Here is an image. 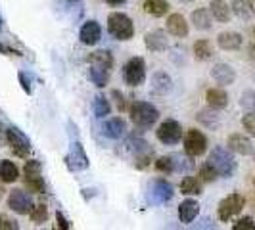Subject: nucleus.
I'll list each match as a JSON object with an SVG mask.
<instances>
[{"label": "nucleus", "mask_w": 255, "mask_h": 230, "mask_svg": "<svg viewBox=\"0 0 255 230\" xmlns=\"http://www.w3.org/2000/svg\"><path fill=\"white\" fill-rule=\"evenodd\" d=\"M29 217H31V221H33L35 225H42V223L46 221V217H48V209H46V205L44 204L33 205V209L29 211Z\"/></svg>", "instance_id": "obj_35"}, {"label": "nucleus", "mask_w": 255, "mask_h": 230, "mask_svg": "<svg viewBox=\"0 0 255 230\" xmlns=\"http://www.w3.org/2000/svg\"><path fill=\"white\" fill-rule=\"evenodd\" d=\"M244 44V37L238 31H223L217 35V46L225 52L240 50Z\"/></svg>", "instance_id": "obj_16"}, {"label": "nucleus", "mask_w": 255, "mask_h": 230, "mask_svg": "<svg viewBox=\"0 0 255 230\" xmlns=\"http://www.w3.org/2000/svg\"><path fill=\"white\" fill-rule=\"evenodd\" d=\"M79 38H81V42L87 44V46L98 44L100 38H102V27H100V23L94 21V19L87 21L85 25L81 27V31H79Z\"/></svg>", "instance_id": "obj_15"}, {"label": "nucleus", "mask_w": 255, "mask_h": 230, "mask_svg": "<svg viewBox=\"0 0 255 230\" xmlns=\"http://www.w3.org/2000/svg\"><path fill=\"white\" fill-rule=\"evenodd\" d=\"M240 108L246 112H255V90L246 89L240 96Z\"/></svg>", "instance_id": "obj_36"}, {"label": "nucleus", "mask_w": 255, "mask_h": 230, "mask_svg": "<svg viewBox=\"0 0 255 230\" xmlns=\"http://www.w3.org/2000/svg\"><path fill=\"white\" fill-rule=\"evenodd\" d=\"M17 79H19V83H21L23 90H25L27 94H31V92H33V89H31V81L27 79L25 73H23V71H19V73H17Z\"/></svg>", "instance_id": "obj_42"}, {"label": "nucleus", "mask_w": 255, "mask_h": 230, "mask_svg": "<svg viewBox=\"0 0 255 230\" xmlns=\"http://www.w3.org/2000/svg\"><path fill=\"white\" fill-rule=\"evenodd\" d=\"M155 136L157 140L165 146H177L180 140H182V127H180L179 121L175 119H165L157 130H155Z\"/></svg>", "instance_id": "obj_8"}, {"label": "nucleus", "mask_w": 255, "mask_h": 230, "mask_svg": "<svg viewBox=\"0 0 255 230\" xmlns=\"http://www.w3.org/2000/svg\"><path fill=\"white\" fill-rule=\"evenodd\" d=\"M196 119L207 128H217L221 125V117L217 115V110L213 108H205V110H200L196 114Z\"/></svg>", "instance_id": "obj_30"}, {"label": "nucleus", "mask_w": 255, "mask_h": 230, "mask_svg": "<svg viewBox=\"0 0 255 230\" xmlns=\"http://www.w3.org/2000/svg\"><path fill=\"white\" fill-rule=\"evenodd\" d=\"M19 179V169L10 159H0V180L4 184H12Z\"/></svg>", "instance_id": "obj_27"}, {"label": "nucleus", "mask_w": 255, "mask_h": 230, "mask_svg": "<svg viewBox=\"0 0 255 230\" xmlns=\"http://www.w3.org/2000/svg\"><path fill=\"white\" fill-rule=\"evenodd\" d=\"M0 54H17V52L12 50L10 46H6V44H2V42H0Z\"/></svg>", "instance_id": "obj_44"}, {"label": "nucleus", "mask_w": 255, "mask_h": 230, "mask_svg": "<svg viewBox=\"0 0 255 230\" xmlns=\"http://www.w3.org/2000/svg\"><path fill=\"white\" fill-rule=\"evenodd\" d=\"M217 179H219V173L213 169V165L209 161L200 167V180H204V182H215Z\"/></svg>", "instance_id": "obj_37"}, {"label": "nucleus", "mask_w": 255, "mask_h": 230, "mask_svg": "<svg viewBox=\"0 0 255 230\" xmlns=\"http://www.w3.org/2000/svg\"><path fill=\"white\" fill-rule=\"evenodd\" d=\"M227 146H229V150H232V152L238 153V155H252V153H254L252 138L242 134V132L230 134L229 140H227Z\"/></svg>", "instance_id": "obj_14"}, {"label": "nucleus", "mask_w": 255, "mask_h": 230, "mask_svg": "<svg viewBox=\"0 0 255 230\" xmlns=\"http://www.w3.org/2000/svg\"><path fill=\"white\" fill-rule=\"evenodd\" d=\"M4 192H6V190H4V188H2V186H0V198H2V196H4Z\"/></svg>", "instance_id": "obj_46"}, {"label": "nucleus", "mask_w": 255, "mask_h": 230, "mask_svg": "<svg viewBox=\"0 0 255 230\" xmlns=\"http://www.w3.org/2000/svg\"><path fill=\"white\" fill-rule=\"evenodd\" d=\"M211 79L221 87H229L236 81V71L229 64H215L211 67Z\"/></svg>", "instance_id": "obj_17"}, {"label": "nucleus", "mask_w": 255, "mask_h": 230, "mask_svg": "<svg viewBox=\"0 0 255 230\" xmlns=\"http://www.w3.org/2000/svg\"><path fill=\"white\" fill-rule=\"evenodd\" d=\"M184 152L188 157H200L207 152V136L198 128H188L184 134Z\"/></svg>", "instance_id": "obj_7"}, {"label": "nucleus", "mask_w": 255, "mask_h": 230, "mask_svg": "<svg viewBox=\"0 0 255 230\" xmlns=\"http://www.w3.org/2000/svg\"><path fill=\"white\" fill-rule=\"evenodd\" d=\"M244 207H246V198H244L242 194H229L227 198H223L219 202V207H217L219 221L229 223L232 217H236V215L242 213Z\"/></svg>", "instance_id": "obj_4"}, {"label": "nucleus", "mask_w": 255, "mask_h": 230, "mask_svg": "<svg viewBox=\"0 0 255 230\" xmlns=\"http://www.w3.org/2000/svg\"><path fill=\"white\" fill-rule=\"evenodd\" d=\"M65 161H67V167H69L71 171H87L90 167L89 155H87L83 144L79 140L71 142V148H69V153H67Z\"/></svg>", "instance_id": "obj_10"}, {"label": "nucleus", "mask_w": 255, "mask_h": 230, "mask_svg": "<svg viewBox=\"0 0 255 230\" xmlns=\"http://www.w3.org/2000/svg\"><path fill=\"white\" fill-rule=\"evenodd\" d=\"M167 31H169L173 37L184 38V37H188L190 27H188V21H186V17H184L182 13H171V15L167 17Z\"/></svg>", "instance_id": "obj_18"}, {"label": "nucleus", "mask_w": 255, "mask_h": 230, "mask_svg": "<svg viewBox=\"0 0 255 230\" xmlns=\"http://www.w3.org/2000/svg\"><path fill=\"white\" fill-rule=\"evenodd\" d=\"M180 2H184V4H188V2H192V0H180Z\"/></svg>", "instance_id": "obj_47"}, {"label": "nucleus", "mask_w": 255, "mask_h": 230, "mask_svg": "<svg viewBox=\"0 0 255 230\" xmlns=\"http://www.w3.org/2000/svg\"><path fill=\"white\" fill-rule=\"evenodd\" d=\"M56 221H58V229H62V230H69L71 229V225H69V221L64 217V213L58 209L56 211Z\"/></svg>", "instance_id": "obj_41"}, {"label": "nucleus", "mask_w": 255, "mask_h": 230, "mask_svg": "<svg viewBox=\"0 0 255 230\" xmlns=\"http://www.w3.org/2000/svg\"><path fill=\"white\" fill-rule=\"evenodd\" d=\"M192 50H194V58L198 62H207V60L213 58V46H211V42L207 38H198L194 42Z\"/></svg>", "instance_id": "obj_28"}, {"label": "nucleus", "mask_w": 255, "mask_h": 230, "mask_svg": "<svg viewBox=\"0 0 255 230\" xmlns=\"http://www.w3.org/2000/svg\"><path fill=\"white\" fill-rule=\"evenodd\" d=\"M144 44L150 52H165L169 48V40H167V35L163 31L155 29V31H150L146 33L144 37Z\"/></svg>", "instance_id": "obj_19"}, {"label": "nucleus", "mask_w": 255, "mask_h": 230, "mask_svg": "<svg viewBox=\"0 0 255 230\" xmlns=\"http://www.w3.org/2000/svg\"><path fill=\"white\" fill-rule=\"evenodd\" d=\"M254 38H255V29H254Z\"/></svg>", "instance_id": "obj_50"}, {"label": "nucleus", "mask_w": 255, "mask_h": 230, "mask_svg": "<svg viewBox=\"0 0 255 230\" xmlns=\"http://www.w3.org/2000/svg\"><path fill=\"white\" fill-rule=\"evenodd\" d=\"M248 58H250L252 62H255V42L248 46Z\"/></svg>", "instance_id": "obj_43"}, {"label": "nucleus", "mask_w": 255, "mask_h": 230, "mask_svg": "<svg viewBox=\"0 0 255 230\" xmlns=\"http://www.w3.org/2000/svg\"><path fill=\"white\" fill-rule=\"evenodd\" d=\"M123 81L128 87H140L146 81V62L140 56L130 58L127 64L123 65Z\"/></svg>", "instance_id": "obj_6"}, {"label": "nucleus", "mask_w": 255, "mask_h": 230, "mask_svg": "<svg viewBox=\"0 0 255 230\" xmlns=\"http://www.w3.org/2000/svg\"><path fill=\"white\" fill-rule=\"evenodd\" d=\"M152 85H150V89H152L153 94H159V96H163L167 92H171L173 89V81H171V77L167 71H155L152 75V81H150Z\"/></svg>", "instance_id": "obj_20"}, {"label": "nucleus", "mask_w": 255, "mask_h": 230, "mask_svg": "<svg viewBox=\"0 0 255 230\" xmlns=\"http://www.w3.org/2000/svg\"><path fill=\"white\" fill-rule=\"evenodd\" d=\"M106 4H110V6H121V4H125L127 0H104Z\"/></svg>", "instance_id": "obj_45"}, {"label": "nucleus", "mask_w": 255, "mask_h": 230, "mask_svg": "<svg viewBox=\"0 0 255 230\" xmlns=\"http://www.w3.org/2000/svg\"><path fill=\"white\" fill-rule=\"evenodd\" d=\"M128 115H130V121L134 123V127L146 130V128H152L157 123L159 110L150 102H134L128 110Z\"/></svg>", "instance_id": "obj_2"}, {"label": "nucleus", "mask_w": 255, "mask_h": 230, "mask_svg": "<svg viewBox=\"0 0 255 230\" xmlns=\"http://www.w3.org/2000/svg\"><path fill=\"white\" fill-rule=\"evenodd\" d=\"M242 127L252 138H255V112H246L242 117Z\"/></svg>", "instance_id": "obj_38"}, {"label": "nucleus", "mask_w": 255, "mask_h": 230, "mask_svg": "<svg viewBox=\"0 0 255 230\" xmlns=\"http://www.w3.org/2000/svg\"><path fill=\"white\" fill-rule=\"evenodd\" d=\"M175 196V188L171 182H167L165 179H155L150 184V202L153 205H163L167 202H171Z\"/></svg>", "instance_id": "obj_9"}, {"label": "nucleus", "mask_w": 255, "mask_h": 230, "mask_svg": "<svg viewBox=\"0 0 255 230\" xmlns=\"http://www.w3.org/2000/svg\"><path fill=\"white\" fill-rule=\"evenodd\" d=\"M0 31H2V17H0Z\"/></svg>", "instance_id": "obj_48"}, {"label": "nucleus", "mask_w": 255, "mask_h": 230, "mask_svg": "<svg viewBox=\"0 0 255 230\" xmlns=\"http://www.w3.org/2000/svg\"><path fill=\"white\" fill-rule=\"evenodd\" d=\"M169 2L167 0H144V12L152 17H163L169 12Z\"/></svg>", "instance_id": "obj_29"}, {"label": "nucleus", "mask_w": 255, "mask_h": 230, "mask_svg": "<svg viewBox=\"0 0 255 230\" xmlns=\"http://www.w3.org/2000/svg\"><path fill=\"white\" fill-rule=\"evenodd\" d=\"M23 182L25 186L31 192L35 194H44L46 192V184H44V179H42V165L37 159H29L23 167Z\"/></svg>", "instance_id": "obj_5"}, {"label": "nucleus", "mask_w": 255, "mask_h": 230, "mask_svg": "<svg viewBox=\"0 0 255 230\" xmlns=\"http://www.w3.org/2000/svg\"><path fill=\"white\" fill-rule=\"evenodd\" d=\"M209 12L213 15V19H217L219 23H229L230 15H232V10H230V6L225 0H211Z\"/></svg>", "instance_id": "obj_24"}, {"label": "nucleus", "mask_w": 255, "mask_h": 230, "mask_svg": "<svg viewBox=\"0 0 255 230\" xmlns=\"http://www.w3.org/2000/svg\"><path fill=\"white\" fill-rule=\"evenodd\" d=\"M180 192L186 194V196H200L204 192L202 180L194 179V177H184L180 182Z\"/></svg>", "instance_id": "obj_32"}, {"label": "nucleus", "mask_w": 255, "mask_h": 230, "mask_svg": "<svg viewBox=\"0 0 255 230\" xmlns=\"http://www.w3.org/2000/svg\"><path fill=\"white\" fill-rule=\"evenodd\" d=\"M89 79L92 85H96L98 89H102V87H106L108 83H110V69H106V67H102V65H92L90 64L89 67Z\"/></svg>", "instance_id": "obj_26"}, {"label": "nucleus", "mask_w": 255, "mask_h": 230, "mask_svg": "<svg viewBox=\"0 0 255 230\" xmlns=\"http://www.w3.org/2000/svg\"><path fill=\"white\" fill-rule=\"evenodd\" d=\"M232 230H255V221L252 217L238 219V221L232 225Z\"/></svg>", "instance_id": "obj_39"}, {"label": "nucleus", "mask_w": 255, "mask_h": 230, "mask_svg": "<svg viewBox=\"0 0 255 230\" xmlns=\"http://www.w3.org/2000/svg\"><path fill=\"white\" fill-rule=\"evenodd\" d=\"M205 102L209 108H213V110H225L227 106H229V94H227V90L223 89H209L205 92Z\"/></svg>", "instance_id": "obj_21"}, {"label": "nucleus", "mask_w": 255, "mask_h": 230, "mask_svg": "<svg viewBox=\"0 0 255 230\" xmlns=\"http://www.w3.org/2000/svg\"><path fill=\"white\" fill-rule=\"evenodd\" d=\"M190 21L198 31H209L213 27V15L207 8H198L190 15Z\"/></svg>", "instance_id": "obj_23"}, {"label": "nucleus", "mask_w": 255, "mask_h": 230, "mask_svg": "<svg viewBox=\"0 0 255 230\" xmlns=\"http://www.w3.org/2000/svg\"><path fill=\"white\" fill-rule=\"evenodd\" d=\"M207 161L213 165V169L217 171L221 179H230L236 173V167H238L236 159H234V152L225 148V146H215L209 153Z\"/></svg>", "instance_id": "obj_1"}, {"label": "nucleus", "mask_w": 255, "mask_h": 230, "mask_svg": "<svg viewBox=\"0 0 255 230\" xmlns=\"http://www.w3.org/2000/svg\"><path fill=\"white\" fill-rule=\"evenodd\" d=\"M8 207L17 215H29V211L33 209V200L25 190L21 188H13L8 194Z\"/></svg>", "instance_id": "obj_12"}, {"label": "nucleus", "mask_w": 255, "mask_h": 230, "mask_svg": "<svg viewBox=\"0 0 255 230\" xmlns=\"http://www.w3.org/2000/svg\"><path fill=\"white\" fill-rule=\"evenodd\" d=\"M198 213H200V204L196 200H192V198L184 200L179 205V219L180 223H184V225H190L192 221L198 217Z\"/></svg>", "instance_id": "obj_22"}, {"label": "nucleus", "mask_w": 255, "mask_h": 230, "mask_svg": "<svg viewBox=\"0 0 255 230\" xmlns=\"http://www.w3.org/2000/svg\"><path fill=\"white\" fill-rule=\"evenodd\" d=\"M230 10H232V13H234L236 17H240L244 21L252 19L255 15V8L250 0H232V2H230Z\"/></svg>", "instance_id": "obj_25"}, {"label": "nucleus", "mask_w": 255, "mask_h": 230, "mask_svg": "<svg viewBox=\"0 0 255 230\" xmlns=\"http://www.w3.org/2000/svg\"><path fill=\"white\" fill-rule=\"evenodd\" d=\"M6 138H8V144H10L12 152L17 157H27L29 155V152H31V140L17 127L8 128L6 130Z\"/></svg>", "instance_id": "obj_11"}, {"label": "nucleus", "mask_w": 255, "mask_h": 230, "mask_svg": "<svg viewBox=\"0 0 255 230\" xmlns=\"http://www.w3.org/2000/svg\"><path fill=\"white\" fill-rule=\"evenodd\" d=\"M108 31L117 40H130L134 37L132 19L123 12H112L108 15Z\"/></svg>", "instance_id": "obj_3"}, {"label": "nucleus", "mask_w": 255, "mask_h": 230, "mask_svg": "<svg viewBox=\"0 0 255 230\" xmlns=\"http://www.w3.org/2000/svg\"><path fill=\"white\" fill-rule=\"evenodd\" d=\"M19 225L13 221V219L6 217V215H0V230H17Z\"/></svg>", "instance_id": "obj_40"}, {"label": "nucleus", "mask_w": 255, "mask_h": 230, "mask_svg": "<svg viewBox=\"0 0 255 230\" xmlns=\"http://www.w3.org/2000/svg\"><path fill=\"white\" fill-rule=\"evenodd\" d=\"M89 64L92 65H102L106 69H112L114 67V56H112V52L110 50H96L89 54Z\"/></svg>", "instance_id": "obj_31"}, {"label": "nucleus", "mask_w": 255, "mask_h": 230, "mask_svg": "<svg viewBox=\"0 0 255 230\" xmlns=\"http://www.w3.org/2000/svg\"><path fill=\"white\" fill-rule=\"evenodd\" d=\"M92 112H94V115H96L98 119H104L106 115L112 114V104H110V100H108L104 94H98V96L94 98V102H92Z\"/></svg>", "instance_id": "obj_33"}, {"label": "nucleus", "mask_w": 255, "mask_h": 230, "mask_svg": "<svg viewBox=\"0 0 255 230\" xmlns=\"http://www.w3.org/2000/svg\"><path fill=\"white\" fill-rule=\"evenodd\" d=\"M102 132L104 136L110 138V140H119L127 134V121L123 117H112L104 123Z\"/></svg>", "instance_id": "obj_13"}, {"label": "nucleus", "mask_w": 255, "mask_h": 230, "mask_svg": "<svg viewBox=\"0 0 255 230\" xmlns=\"http://www.w3.org/2000/svg\"><path fill=\"white\" fill-rule=\"evenodd\" d=\"M250 2H252V4H254V8H255V0H250Z\"/></svg>", "instance_id": "obj_49"}, {"label": "nucleus", "mask_w": 255, "mask_h": 230, "mask_svg": "<svg viewBox=\"0 0 255 230\" xmlns=\"http://www.w3.org/2000/svg\"><path fill=\"white\" fill-rule=\"evenodd\" d=\"M155 169L163 175L175 173V155H161L155 159Z\"/></svg>", "instance_id": "obj_34"}]
</instances>
